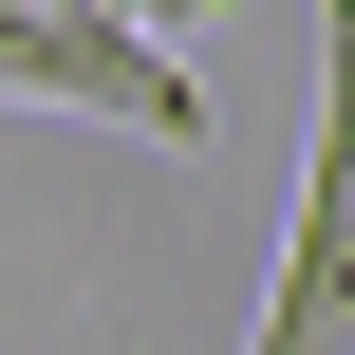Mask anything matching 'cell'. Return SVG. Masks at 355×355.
Wrapping results in <instances>:
<instances>
[{
  "instance_id": "cell-1",
  "label": "cell",
  "mask_w": 355,
  "mask_h": 355,
  "mask_svg": "<svg viewBox=\"0 0 355 355\" xmlns=\"http://www.w3.org/2000/svg\"><path fill=\"white\" fill-rule=\"evenodd\" d=\"M243 355H355V0H318V150H300V206H281Z\"/></svg>"
},
{
  "instance_id": "cell-3",
  "label": "cell",
  "mask_w": 355,
  "mask_h": 355,
  "mask_svg": "<svg viewBox=\"0 0 355 355\" xmlns=\"http://www.w3.org/2000/svg\"><path fill=\"white\" fill-rule=\"evenodd\" d=\"M75 19H131V37H206V19H243V0H75Z\"/></svg>"
},
{
  "instance_id": "cell-2",
  "label": "cell",
  "mask_w": 355,
  "mask_h": 355,
  "mask_svg": "<svg viewBox=\"0 0 355 355\" xmlns=\"http://www.w3.org/2000/svg\"><path fill=\"white\" fill-rule=\"evenodd\" d=\"M0 94L37 112H112L150 150H206V75L187 37H131V19H75V0H0Z\"/></svg>"
}]
</instances>
